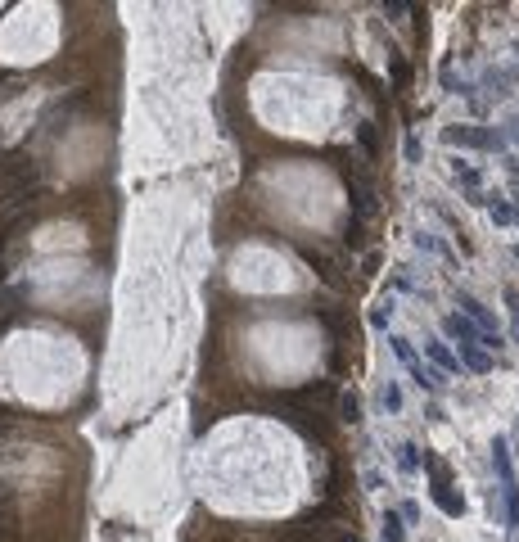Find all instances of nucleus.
<instances>
[{
    "label": "nucleus",
    "instance_id": "obj_1",
    "mask_svg": "<svg viewBox=\"0 0 519 542\" xmlns=\"http://www.w3.org/2000/svg\"><path fill=\"white\" fill-rule=\"evenodd\" d=\"M492 470H497V479H501L506 533H515L519 529V479H515V470H510V443H506V434H497V438H492Z\"/></svg>",
    "mask_w": 519,
    "mask_h": 542
},
{
    "label": "nucleus",
    "instance_id": "obj_2",
    "mask_svg": "<svg viewBox=\"0 0 519 542\" xmlns=\"http://www.w3.org/2000/svg\"><path fill=\"white\" fill-rule=\"evenodd\" d=\"M389 348H393V357H398L402 366H407V375H411L415 384H420V389H429V393H433V389H443V370H433L429 362H424L420 353L411 348V339L393 335V339H389Z\"/></svg>",
    "mask_w": 519,
    "mask_h": 542
},
{
    "label": "nucleus",
    "instance_id": "obj_3",
    "mask_svg": "<svg viewBox=\"0 0 519 542\" xmlns=\"http://www.w3.org/2000/svg\"><path fill=\"white\" fill-rule=\"evenodd\" d=\"M23 185L36 190V163L27 154H5L0 158V195H23Z\"/></svg>",
    "mask_w": 519,
    "mask_h": 542
},
{
    "label": "nucleus",
    "instance_id": "obj_4",
    "mask_svg": "<svg viewBox=\"0 0 519 542\" xmlns=\"http://www.w3.org/2000/svg\"><path fill=\"white\" fill-rule=\"evenodd\" d=\"M447 145H466V150H506V136L501 131H487V127H470V122H461V127H447L443 131Z\"/></svg>",
    "mask_w": 519,
    "mask_h": 542
},
{
    "label": "nucleus",
    "instance_id": "obj_5",
    "mask_svg": "<svg viewBox=\"0 0 519 542\" xmlns=\"http://www.w3.org/2000/svg\"><path fill=\"white\" fill-rule=\"evenodd\" d=\"M452 181L466 190V199L470 204H487L483 199V172H479L474 163H466V158H452Z\"/></svg>",
    "mask_w": 519,
    "mask_h": 542
},
{
    "label": "nucleus",
    "instance_id": "obj_6",
    "mask_svg": "<svg viewBox=\"0 0 519 542\" xmlns=\"http://www.w3.org/2000/svg\"><path fill=\"white\" fill-rule=\"evenodd\" d=\"M443 335H447V339H456V348H470V344L483 348V330H479L470 316H461V312L443 316Z\"/></svg>",
    "mask_w": 519,
    "mask_h": 542
},
{
    "label": "nucleus",
    "instance_id": "obj_7",
    "mask_svg": "<svg viewBox=\"0 0 519 542\" xmlns=\"http://www.w3.org/2000/svg\"><path fill=\"white\" fill-rule=\"evenodd\" d=\"M456 307H461V316H470V321H474L483 335H497V321H492V312H487V307L479 303L470 290H456Z\"/></svg>",
    "mask_w": 519,
    "mask_h": 542
},
{
    "label": "nucleus",
    "instance_id": "obj_8",
    "mask_svg": "<svg viewBox=\"0 0 519 542\" xmlns=\"http://www.w3.org/2000/svg\"><path fill=\"white\" fill-rule=\"evenodd\" d=\"M429 366L443 370V375H461V362L452 357V348H447L443 339H433V344H429Z\"/></svg>",
    "mask_w": 519,
    "mask_h": 542
},
{
    "label": "nucleus",
    "instance_id": "obj_9",
    "mask_svg": "<svg viewBox=\"0 0 519 542\" xmlns=\"http://www.w3.org/2000/svg\"><path fill=\"white\" fill-rule=\"evenodd\" d=\"M420 466H424V447H415V443H398V470H402V475H415Z\"/></svg>",
    "mask_w": 519,
    "mask_h": 542
},
{
    "label": "nucleus",
    "instance_id": "obj_10",
    "mask_svg": "<svg viewBox=\"0 0 519 542\" xmlns=\"http://www.w3.org/2000/svg\"><path fill=\"white\" fill-rule=\"evenodd\" d=\"M461 366L474 370V375H483V370H492V357H487L479 344H470V348H461Z\"/></svg>",
    "mask_w": 519,
    "mask_h": 542
},
{
    "label": "nucleus",
    "instance_id": "obj_11",
    "mask_svg": "<svg viewBox=\"0 0 519 542\" xmlns=\"http://www.w3.org/2000/svg\"><path fill=\"white\" fill-rule=\"evenodd\" d=\"M384 542H407V520H402V510H384Z\"/></svg>",
    "mask_w": 519,
    "mask_h": 542
},
{
    "label": "nucleus",
    "instance_id": "obj_12",
    "mask_svg": "<svg viewBox=\"0 0 519 542\" xmlns=\"http://www.w3.org/2000/svg\"><path fill=\"white\" fill-rule=\"evenodd\" d=\"M379 407H384L389 416H398V412H402V389L393 384V379H384V389H379Z\"/></svg>",
    "mask_w": 519,
    "mask_h": 542
},
{
    "label": "nucleus",
    "instance_id": "obj_13",
    "mask_svg": "<svg viewBox=\"0 0 519 542\" xmlns=\"http://www.w3.org/2000/svg\"><path fill=\"white\" fill-rule=\"evenodd\" d=\"M339 416H343L348 425H357V421H361V402H357V393H339Z\"/></svg>",
    "mask_w": 519,
    "mask_h": 542
},
{
    "label": "nucleus",
    "instance_id": "obj_14",
    "mask_svg": "<svg viewBox=\"0 0 519 542\" xmlns=\"http://www.w3.org/2000/svg\"><path fill=\"white\" fill-rule=\"evenodd\" d=\"M487 213H492L497 226H510V222H515V208H510L506 199H487Z\"/></svg>",
    "mask_w": 519,
    "mask_h": 542
},
{
    "label": "nucleus",
    "instance_id": "obj_15",
    "mask_svg": "<svg viewBox=\"0 0 519 542\" xmlns=\"http://www.w3.org/2000/svg\"><path fill=\"white\" fill-rule=\"evenodd\" d=\"M389 321H393V298H379V303L370 307V325H375V330H384Z\"/></svg>",
    "mask_w": 519,
    "mask_h": 542
},
{
    "label": "nucleus",
    "instance_id": "obj_16",
    "mask_svg": "<svg viewBox=\"0 0 519 542\" xmlns=\"http://www.w3.org/2000/svg\"><path fill=\"white\" fill-rule=\"evenodd\" d=\"M0 542H19V520H14V510H0Z\"/></svg>",
    "mask_w": 519,
    "mask_h": 542
},
{
    "label": "nucleus",
    "instance_id": "obj_17",
    "mask_svg": "<svg viewBox=\"0 0 519 542\" xmlns=\"http://www.w3.org/2000/svg\"><path fill=\"white\" fill-rule=\"evenodd\" d=\"M402 154H407V163H420V154H424V145L415 141L411 131H407V141H402Z\"/></svg>",
    "mask_w": 519,
    "mask_h": 542
},
{
    "label": "nucleus",
    "instance_id": "obj_18",
    "mask_svg": "<svg viewBox=\"0 0 519 542\" xmlns=\"http://www.w3.org/2000/svg\"><path fill=\"white\" fill-rule=\"evenodd\" d=\"M402 520H407V529H411V524H420V506H415V502H402Z\"/></svg>",
    "mask_w": 519,
    "mask_h": 542
},
{
    "label": "nucleus",
    "instance_id": "obj_19",
    "mask_svg": "<svg viewBox=\"0 0 519 542\" xmlns=\"http://www.w3.org/2000/svg\"><path fill=\"white\" fill-rule=\"evenodd\" d=\"M361 479H366V488H370V493H379V488H384V475H379V470H366Z\"/></svg>",
    "mask_w": 519,
    "mask_h": 542
},
{
    "label": "nucleus",
    "instance_id": "obj_20",
    "mask_svg": "<svg viewBox=\"0 0 519 542\" xmlns=\"http://www.w3.org/2000/svg\"><path fill=\"white\" fill-rule=\"evenodd\" d=\"M510 335H515V344H519V316H515V330H510Z\"/></svg>",
    "mask_w": 519,
    "mask_h": 542
},
{
    "label": "nucleus",
    "instance_id": "obj_21",
    "mask_svg": "<svg viewBox=\"0 0 519 542\" xmlns=\"http://www.w3.org/2000/svg\"><path fill=\"white\" fill-rule=\"evenodd\" d=\"M335 542H357V538H352V533H343V538H335Z\"/></svg>",
    "mask_w": 519,
    "mask_h": 542
},
{
    "label": "nucleus",
    "instance_id": "obj_22",
    "mask_svg": "<svg viewBox=\"0 0 519 542\" xmlns=\"http://www.w3.org/2000/svg\"><path fill=\"white\" fill-rule=\"evenodd\" d=\"M515 262H519V249H515Z\"/></svg>",
    "mask_w": 519,
    "mask_h": 542
}]
</instances>
